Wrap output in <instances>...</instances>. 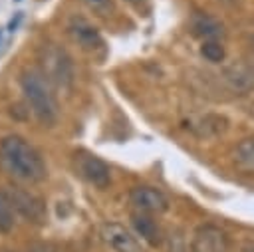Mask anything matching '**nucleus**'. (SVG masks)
I'll list each match as a JSON object with an SVG mask.
<instances>
[{
    "label": "nucleus",
    "mask_w": 254,
    "mask_h": 252,
    "mask_svg": "<svg viewBox=\"0 0 254 252\" xmlns=\"http://www.w3.org/2000/svg\"><path fill=\"white\" fill-rule=\"evenodd\" d=\"M40 62H42V67H44L42 73L48 77V81H54L60 87H69L71 85V81H73L71 60L62 48H58L54 44L46 46L40 54Z\"/></svg>",
    "instance_id": "3"
},
{
    "label": "nucleus",
    "mask_w": 254,
    "mask_h": 252,
    "mask_svg": "<svg viewBox=\"0 0 254 252\" xmlns=\"http://www.w3.org/2000/svg\"><path fill=\"white\" fill-rule=\"evenodd\" d=\"M16 2H20V0H16Z\"/></svg>",
    "instance_id": "20"
},
{
    "label": "nucleus",
    "mask_w": 254,
    "mask_h": 252,
    "mask_svg": "<svg viewBox=\"0 0 254 252\" xmlns=\"http://www.w3.org/2000/svg\"><path fill=\"white\" fill-rule=\"evenodd\" d=\"M0 44H2V30H0Z\"/></svg>",
    "instance_id": "18"
},
{
    "label": "nucleus",
    "mask_w": 254,
    "mask_h": 252,
    "mask_svg": "<svg viewBox=\"0 0 254 252\" xmlns=\"http://www.w3.org/2000/svg\"><path fill=\"white\" fill-rule=\"evenodd\" d=\"M129 200L131 204L139 210V212H165L169 208V200L167 196L153 189V187H135L129 192Z\"/></svg>",
    "instance_id": "7"
},
{
    "label": "nucleus",
    "mask_w": 254,
    "mask_h": 252,
    "mask_svg": "<svg viewBox=\"0 0 254 252\" xmlns=\"http://www.w3.org/2000/svg\"><path fill=\"white\" fill-rule=\"evenodd\" d=\"M14 226V210H12V202L8 198L6 192L0 190V232L6 234L10 232Z\"/></svg>",
    "instance_id": "13"
},
{
    "label": "nucleus",
    "mask_w": 254,
    "mask_h": 252,
    "mask_svg": "<svg viewBox=\"0 0 254 252\" xmlns=\"http://www.w3.org/2000/svg\"><path fill=\"white\" fill-rule=\"evenodd\" d=\"M200 54L204 56V60H208L212 63H218V62L224 60V48L216 40H206L202 44V48H200Z\"/></svg>",
    "instance_id": "14"
},
{
    "label": "nucleus",
    "mask_w": 254,
    "mask_h": 252,
    "mask_svg": "<svg viewBox=\"0 0 254 252\" xmlns=\"http://www.w3.org/2000/svg\"><path fill=\"white\" fill-rule=\"evenodd\" d=\"M192 32H194L196 36L206 38V40H216V38H220V36L224 34L222 24H220L218 20L206 16V14H196V16L192 18Z\"/></svg>",
    "instance_id": "11"
},
{
    "label": "nucleus",
    "mask_w": 254,
    "mask_h": 252,
    "mask_svg": "<svg viewBox=\"0 0 254 252\" xmlns=\"http://www.w3.org/2000/svg\"><path fill=\"white\" fill-rule=\"evenodd\" d=\"M101 238L115 250V252H143L137 238L117 222H105L101 226Z\"/></svg>",
    "instance_id": "8"
},
{
    "label": "nucleus",
    "mask_w": 254,
    "mask_h": 252,
    "mask_svg": "<svg viewBox=\"0 0 254 252\" xmlns=\"http://www.w3.org/2000/svg\"><path fill=\"white\" fill-rule=\"evenodd\" d=\"M89 10H93L99 16H107L113 10V0H83Z\"/></svg>",
    "instance_id": "15"
},
{
    "label": "nucleus",
    "mask_w": 254,
    "mask_h": 252,
    "mask_svg": "<svg viewBox=\"0 0 254 252\" xmlns=\"http://www.w3.org/2000/svg\"><path fill=\"white\" fill-rule=\"evenodd\" d=\"M129 2H139V0H129Z\"/></svg>",
    "instance_id": "19"
},
{
    "label": "nucleus",
    "mask_w": 254,
    "mask_h": 252,
    "mask_svg": "<svg viewBox=\"0 0 254 252\" xmlns=\"http://www.w3.org/2000/svg\"><path fill=\"white\" fill-rule=\"evenodd\" d=\"M6 194H8L10 202H12V208H16L26 220L36 222V224H42L46 220V216H48L46 204L34 192L24 190L22 187H8Z\"/></svg>",
    "instance_id": "4"
},
{
    "label": "nucleus",
    "mask_w": 254,
    "mask_h": 252,
    "mask_svg": "<svg viewBox=\"0 0 254 252\" xmlns=\"http://www.w3.org/2000/svg\"><path fill=\"white\" fill-rule=\"evenodd\" d=\"M20 20H22V12H16V16H14V18H12L10 22H8V30H10V32H14V30L18 28Z\"/></svg>",
    "instance_id": "16"
},
{
    "label": "nucleus",
    "mask_w": 254,
    "mask_h": 252,
    "mask_svg": "<svg viewBox=\"0 0 254 252\" xmlns=\"http://www.w3.org/2000/svg\"><path fill=\"white\" fill-rule=\"evenodd\" d=\"M20 87L34 111V115L48 127L58 119V103L52 93L48 77L38 69H24L20 73Z\"/></svg>",
    "instance_id": "2"
},
{
    "label": "nucleus",
    "mask_w": 254,
    "mask_h": 252,
    "mask_svg": "<svg viewBox=\"0 0 254 252\" xmlns=\"http://www.w3.org/2000/svg\"><path fill=\"white\" fill-rule=\"evenodd\" d=\"M67 32L87 52H93V50H97V48L103 46V40H101L97 28L91 26L85 18H71V22L67 26Z\"/></svg>",
    "instance_id": "9"
},
{
    "label": "nucleus",
    "mask_w": 254,
    "mask_h": 252,
    "mask_svg": "<svg viewBox=\"0 0 254 252\" xmlns=\"http://www.w3.org/2000/svg\"><path fill=\"white\" fill-rule=\"evenodd\" d=\"M131 222H133V228L137 230V234L143 240H147L153 246H157L161 242V230H159L157 222L151 216H147L145 212H137V214L131 216Z\"/></svg>",
    "instance_id": "10"
},
{
    "label": "nucleus",
    "mask_w": 254,
    "mask_h": 252,
    "mask_svg": "<svg viewBox=\"0 0 254 252\" xmlns=\"http://www.w3.org/2000/svg\"><path fill=\"white\" fill-rule=\"evenodd\" d=\"M242 252H254V242H246L242 246Z\"/></svg>",
    "instance_id": "17"
},
{
    "label": "nucleus",
    "mask_w": 254,
    "mask_h": 252,
    "mask_svg": "<svg viewBox=\"0 0 254 252\" xmlns=\"http://www.w3.org/2000/svg\"><path fill=\"white\" fill-rule=\"evenodd\" d=\"M0 163L12 177L26 183H40L48 173L40 153L18 135H8L0 141Z\"/></svg>",
    "instance_id": "1"
},
{
    "label": "nucleus",
    "mask_w": 254,
    "mask_h": 252,
    "mask_svg": "<svg viewBox=\"0 0 254 252\" xmlns=\"http://www.w3.org/2000/svg\"><path fill=\"white\" fill-rule=\"evenodd\" d=\"M75 169L85 181H89L97 189H105L111 183V171L107 163L91 153H75Z\"/></svg>",
    "instance_id": "5"
},
{
    "label": "nucleus",
    "mask_w": 254,
    "mask_h": 252,
    "mask_svg": "<svg viewBox=\"0 0 254 252\" xmlns=\"http://www.w3.org/2000/svg\"><path fill=\"white\" fill-rule=\"evenodd\" d=\"M234 161L238 167L246 169V171H254V135L242 139L236 145L234 151Z\"/></svg>",
    "instance_id": "12"
},
{
    "label": "nucleus",
    "mask_w": 254,
    "mask_h": 252,
    "mask_svg": "<svg viewBox=\"0 0 254 252\" xmlns=\"http://www.w3.org/2000/svg\"><path fill=\"white\" fill-rule=\"evenodd\" d=\"M226 250H228V236L218 226L204 224L194 230L190 252H226Z\"/></svg>",
    "instance_id": "6"
}]
</instances>
